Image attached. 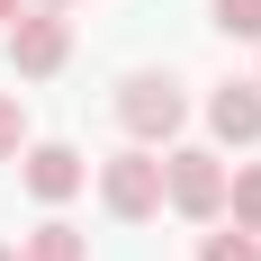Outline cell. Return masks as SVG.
<instances>
[{"instance_id": "6da1fadb", "label": "cell", "mask_w": 261, "mask_h": 261, "mask_svg": "<svg viewBox=\"0 0 261 261\" xmlns=\"http://www.w3.org/2000/svg\"><path fill=\"white\" fill-rule=\"evenodd\" d=\"M225 180H234V171H225L207 144H171V153H162V207H180L189 225H216V216H225Z\"/></svg>"}, {"instance_id": "7a4b0ae2", "label": "cell", "mask_w": 261, "mask_h": 261, "mask_svg": "<svg viewBox=\"0 0 261 261\" xmlns=\"http://www.w3.org/2000/svg\"><path fill=\"white\" fill-rule=\"evenodd\" d=\"M117 126L135 135V144H171V135L189 126V99L171 72H126L117 81Z\"/></svg>"}, {"instance_id": "3957f363", "label": "cell", "mask_w": 261, "mask_h": 261, "mask_svg": "<svg viewBox=\"0 0 261 261\" xmlns=\"http://www.w3.org/2000/svg\"><path fill=\"white\" fill-rule=\"evenodd\" d=\"M99 207L117 216V225L162 216V153H153V144H126V153L99 162Z\"/></svg>"}, {"instance_id": "277c9868", "label": "cell", "mask_w": 261, "mask_h": 261, "mask_svg": "<svg viewBox=\"0 0 261 261\" xmlns=\"http://www.w3.org/2000/svg\"><path fill=\"white\" fill-rule=\"evenodd\" d=\"M72 63V18L63 9H18L9 18V72L18 81H54Z\"/></svg>"}, {"instance_id": "5b68a950", "label": "cell", "mask_w": 261, "mask_h": 261, "mask_svg": "<svg viewBox=\"0 0 261 261\" xmlns=\"http://www.w3.org/2000/svg\"><path fill=\"white\" fill-rule=\"evenodd\" d=\"M18 180H27V198H45V207H63V198H81V180H90V162H81L72 144H27V153H18Z\"/></svg>"}, {"instance_id": "8992f818", "label": "cell", "mask_w": 261, "mask_h": 261, "mask_svg": "<svg viewBox=\"0 0 261 261\" xmlns=\"http://www.w3.org/2000/svg\"><path fill=\"white\" fill-rule=\"evenodd\" d=\"M207 126H216V144H261V81H225V90H216L207 99Z\"/></svg>"}, {"instance_id": "52a82bcc", "label": "cell", "mask_w": 261, "mask_h": 261, "mask_svg": "<svg viewBox=\"0 0 261 261\" xmlns=\"http://www.w3.org/2000/svg\"><path fill=\"white\" fill-rule=\"evenodd\" d=\"M18 261H90V243H81L72 225H63V216H45V225H36V234L18 243Z\"/></svg>"}, {"instance_id": "ba28073f", "label": "cell", "mask_w": 261, "mask_h": 261, "mask_svg": "<svg viewBox=\"0 0 261 261\" xmlns=\"http://www.w3.org/2000/svg\"><path fill=\"white\" fill-rule=\"evenodd\" d=\"M225 225H243V234H261V162L225 180Z\"/></svg>"}, {"instance_id": "9c48e42d", "label": "cell", "mask_w": 261, "mask_h": 261, "mask_svg": "<svg viewBox=\"0 0 261 261\" xmlns=\"http://www.w3.org/2000/svg\"><path fill=\"white\" fill-rule=\"evenodd\" d=\"M198 261H261V234H243V225H225V216H216V234L198 243Z\"/></svg>"}, {"instance_id": "30bf717a", "label": "cell", "mask_w": 261, "mask_h": 261, "mask_svg": "<svg viewBox=\"0 0 261 261\" xmlns=\"http://www.w3.org/2000/svg\"><path fill=\"white\" fill-rule=\"evenodd\" d=\"M18 153H27V99L0 90V162H18Z\"/></svg>"}, {"instance_id": "8fae6325", "label": "cell", "mask_w": 261, "mask_h": 261, "mask_svg": "<svg viewBox=\"0 0 261 261\" xmlns=\"http://www.w3.org/2000/svg\"><path fill=\"white\" fill-rule=\"evenodd\" d=\"M216 27H225V36H252V45H261V0H216Z\"/></svg>"}, {"instance_id": "7c38bea8", "label": "cell", "mask_w": 261, "mask_h": 261, "mask_svg": "<svg viewBox=\"0 0 261 261\" xmlns=\"http://www.w3.org/2000/svg\"><path fill=\"white\" fill-rule=\"evenodd\" d=\"M18 9H27V0H0V27H9V18H18Z\"/></svg>"}, {"instance_id": "4fadbf2b", "label": "cell", "mask_w": 261, "mask_h": 261, "mask_svg": "<svg viewBox=\"0 0 261 261\" xmlns=\"http://www.w3.org/2000/svg\"><path fill=\"white\" fill-rule=\"evenodd\" d=\"M27 9H72V0H27Z\"/></svg>"}, {"instance_id": "5bb4252c", "label": "cell", "mask_w": 261, "mask_h": 261, "mask_svg": "<svg viewBox=\"0 0 261 261\" xmlns=\"http://www.w3.org/2000/svg\"><path fill=\"white\" fill-rule=\"evenodd\" d=\"M0 261H18V252H9V243H0Z\"/></svg>"}]
</instances>
